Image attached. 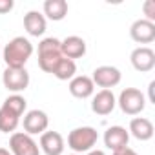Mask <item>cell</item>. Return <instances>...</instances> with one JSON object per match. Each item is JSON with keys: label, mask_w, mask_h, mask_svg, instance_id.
<instances>
[{"label": "cell", "mask_w": 155, "mask_h": 155, "mask_svg": "<svg viewBox=\"0 0 155 155\" xmlns=\"http://www.w3.org/2000/svg\"><path fill=\"white\" fill-rule=\"evenodd\" d=\"M20 119L8 113L6 110L0 108V131H4V133H15L17 126H18Z\"/></svg>", "instance_id": "cell-21"}, {"label": "cell", "mask_w": 155, "mask_h": 155, "mask_svg": "<svg viewBox=\"0 0 155 155\" xmlns=\"http://www.w3.org/2000/svg\"><path fill=\"white\" fill-rule=\"evenodd\" d=\"M60 53L64 58L75 60V58H81L86 55V42L81 37H66L64 40H60Z\"/></svg>", "instance_id": "cell-12"}, {"label": "cell", "mask_w": 155, "mask_h": 155, "mask_svg": "<svg viewBox=\"0 0 155 155\" xmlns=\"http://www.w3.org/2000/svg\"><path fill=\"white\" fill-rule=\"evenodd\" d=\"M24 133L28 135H42L46 130H48V124H49V119L48 115L42 111V110H31L24 115Z\"/></svg>", "instance_id": "cell-9"}, {"label": "cell", "mask_w": 155, "mask_h": 155, "mask_svg": "<svg viewBox=\"0 0 155 155\" xmlns=\"http://www.w3.org/2000/svg\"><path fill=\"white\" fill-rule=\"evenodd\" d=\"M128 133H131L137 140H150V139L153 137L155 130H153V124H151L150 119L135 117V119H131V122H130Z\"/></svg>", "instance_id": "cell-16"}, {"label": "cell", "mask_w": 155, "mask_h": 155, "mask_svg": "<svg viewBox=\"0 0 155 155\" xmlns=\"http://www.w3.org/2000/svg\"><path fill=\"white\" fill-rule=\"evenodd\" d=\"M128 142H130V133L122 126H110L104 131V144L111 151H117V150L126 148Z\"/></svg>", "instance_id": "cell-11"}, {"label": "cell", "mask_w": 155, "mask_h": 155, "mask_svg": "<svg viewBox=\"0 0 155 155\" xmlns=\"http://www.w3.org/2000/svg\"><path fill=\"white\" fill-rule=\"evenodd\" d=\"M99 133L91 126H81L69 131L68 135V148H71L75 153H84L91 151V148L97 144Z\"/></svg>", "instance_id": "cell-3"}, {"label": "cell", "mask_w": 155, "mask_h": 155, "mask_svg": "<svg viewBox=\"0 0 155 155\" xmlns=\"http://www.w3.org/2000/svg\"><path fill=\"white\" fill-rule=\"evenodd\" d=\"M117 104L120 106V110L126 115H139L146 106V97L137 88H126L120 91Z\"/></svg>", "instance_id": "cell-4"}, {"label": "cell", "mask_w": 155, "mask_h": 155, "mask_svg": "<svg viewBox=\"0 0 155 155\" xmlns=\"http://www.w3.org/2000/svg\"><path fill=\"white\" fill-rule=\"evenodd\" d=\"M130 35L137 44H150L155 40V24L146 18H139L131 24Z\"/></svg>", "instance_id": "cell-10"}, {"label": "cell", "mask_w": 155, "mask_h": 155, "mask_svg": "<svg viewBox=\"0 0 155 155\" xmlns=\"http://www.w3.org/2000/svg\"><path fill=\"white\" fill-rule=\"evenodd\" d=\"M93 84H97L99 88L102 90H110V88H115L119 82H120V71L113 66H99L95 71H93V77H91Z\"/></svg>", "instance_id": "cell-8"}, {"label": "cell", "mask_w": 155, "mask_h": 155, "mask_svg": "<svg viewBox=\"0 0 155 155\" xmlns=\"http://www.w3.org/2000/svg\"><path fill=\"white\" fill-rule=\"evenodd\" d=\"M31 55H33V44L24 37H15L6 44L2 51L6 68H24Z\"/></svg>", "instance_id": "cell-1"}, {"label": "cell", "mask_w": 155, "mask_h": 155, "mask_svg": "<svg viewBox=\"0 0 155 155\" xmlns=\"http://www.w3.org/2000/svg\"><path fill=\"white\" fill-rule=\"evenodd\" d=\"M60 40L55 37H48L38 44V68L46 73H53L55 66L60 62Z\"/></svg>", "instance_id": "cell-2"}, {"label": "cell", "mask_w": 155, "mask_h": 155, "mask_svg": "<svg viewBox=\"0 0 155 155\" xmlns=\"http://www.w3.org/2000/svg\"><path fill=\"white\" fill-rule=\"evenodd\" d=\"M26 106H28V102H26V99L22 97V95H18V93H13V95H9L4 102H2V110H6L8 113H11V115H15V117H22V113L26 111Z\"/></svg>", "instance_id": "cell-19"}, {"label": "cell", "mask_w": 155, "mask_h": 155, "mask_svg": "<svg viewBox=\"0 0 155 155\" xmlns=\"http://www.w3.org/2000/svg\"><path fill=\"white\" fill-rule=\"evenodd\" d=\"M9 151H11V155H40V148L33 140V137L28 133H22V131L11 133Z\"/></svg>", "instance_id": "cell-5"}, {"label": "cell", "mask_w": 155, "mask_h": 155, "mask_svg": "<svg viewBox=\"0 0 155 155\" xmlns=\"http://www.w3.org/2000/svg\"><path fill=\"white\" fill-rule=\"evenodd\" d=\"M117 106V99L111 90H101L97 95H93L91 110L97 115H110Z\"/></svg>", "instance_id": "cell-13"}, {"label": "cell", "mask_w": 155, "mask_h": 155, "mask_svg": "<svg viewBox=\"0 0 155 155\" xmlns=\"http://www.w3.org/2000/svg\"><path fill=\"white\" fill-rule=\"evenodd\" d=\"M88 155H106L102 150H91V151H88Z\"/></svg>", "instance_id": "cell-26"}, {"label": "cell", "mask_w": 155, "mask_h": 155, "mask_svg": "<svg viewBox=\"0 0 155 155\" xmlns=\"http://www.w3.org/2000/svg\"><path fill=\"white\" fill-rule=\"evenodd\" d=\"M142 11L146 15V20L155 24V0H146L142 4Z\"/></svg>", "instance_id": "cell-22"}, {"label": "cell", "mask_w": 155, "mask_h": 155, "mask_svg": "<svg viewBox=\"0 0 155 155\" xmlns=\"http://www.w3.org/2000/svg\"><path fill=\"white\" fill-rule=\"evenodd\" d=\"M93 91H95V84L91 81V77L79 75V77H73L69 82V93L77 99H88L93 95Z\"/></svg>", "instance_id": "cell-15"}, {"label": "cell", "mask_w": 155, "mask_h": 155, "mask_svg": "<svg viewBox=\"0 0 155 155\" xmlns=\"http://www.w3.org/2000/svg\"><path fill=\"white\" fill-rule=\"evenodd\" d=\"M131 66L140 71V73H148L155 68V51L148 46H139L131 51Z\"/></svg>", "instance_id": "cell-7"}, {"label": "cell", "mask_w": 155, "mask_h": 155, "mask_svg": "<svg viewBox=\"0 0 155 155\" xmlns=\"http://www.w3.org/2000/svg\"><path fill=\"white\" fill-rule=\"evenodd\" d=\"M13 6H15L13 0H0V15L9 13V11L13 9Z\"/></svg>", "instance_id": "cell-23"}, {"label": "cell", "mask_w": 155, "mask_h": 155, "mask_svg": "<svg viewBox=\"0 0 155 155\" xmlns=\"http://www.w3.org/2000/svg\"><path fill=\"white\" fill-rule=\"evenodd\" d=\"M2 82L9 91L20 93L29 86V73L26 71V68H6Z\"/></svg>", "instance_id": "cell-6"}, {"label": "cell", "mask_w": 155, "mask_h": 155, "mask_svg": "<svg viewBox=\"0 0 155 155\" xmlns=\"http://www.w3.org/2000/svg\"><path fill=\"white\" fill-rule=\"evenodd\" d=\"M24 28L31 37H42L46 33V17L38 11H28L24 15Z\"/></svg>", "instance_id": "cell-17"}, {"label": "cell", "mask_w": 155, "mask_h": 155, "mask_svg": "<svg viewBox=\"0 0 155 155\" xmlns=\"http://www.w3.org/2000/svg\"><path fill=\"white\" fill-rule=\"evenodd\" d=\"M73 155H77V153H73Z\"/></svg>", "instance_id": "cell-28"}, {"label": "cell", "mask_w": 155, "mask_h": 155, "mask_svg": "<svg viewBox=\"0 0 155 155\" xmlns=\"http://www.w3.org/2000/svg\"><path fill=\"white\" fill-rule=\"evenodd\" d=\"M153 88H155V81H151V82H150V88H148V91H150V102H153V104H155V95H153Z\"/></svg>", "instance_id": "cell-25"}, {"label": "cell", "mask_w": 155, "mask_h": 155, "mask_svg": "<svg viewBox=\"0 0 155 155\" xmlns=\"http://www.w3.org/2000/svg\"><path fill=\"white\" fill-rule=\"evenodd\" d=\"M75 73H77V64H75V60H69V58H60V62L55 66V69H53V73L51 75H55L58 81H69V79H73L75 77Z\"/></svg>", "instance_id": "cell-20"}, {"label": "cell", "mask_w": 155, "mask_h": 155, "mask_svg": "<svg viewBox=\"0 0 155 155\" xmlns=\"http://www.w3.org/2000/svg\"><path fill=\"white\" fill-rule=\"evenodd\" d=\"M113 155H139L135 150H131L130 146H126V148H122V150H117V151H113Z\"/></svg>", "instance_id": "cell-24"}, {"label": "cell", "mask_w": 155, "mask_h": 155, "mask_svg": "<svg viewBox=\"0 0 155 155\" xmlns=\"http://www.w3.org/2000/svg\"><path fill=\"white\" fill-rule=\"evenodd\" d=\"M0 155H11V151L6 150V148H0Z\"/></svg>", "instance_id": "cell-27"}, {"label": "cell", "mask_w": 155, "mask_h": 155, "mask_svg": "<svg viewBox=\"0 0 155 155\" xmlns=\"http://www.w3.org/2000/svg\"><path fill=\"white\" fill-rule=\"evenodd\" d=\"M46 155H62L64 151V139L58 131H44L40 135V146Z\"/></svg>", "instance_id": "cell-14"}, {"label": "cell", "mask_w": 155, "mask_h": 155, "mask_svg": "<svg viewBox=\"0 0 155 155\" xmlns=\"http://www.w3.org/2000/svg\"><path fill=\"white\" fill-rule=\"evenodd\" d=\"M44 15L53 22H58V20L66 18L68 2L66 0H46L44 2Z\"/></svg>", "instance_id": "cell-18"}]
</instances>
